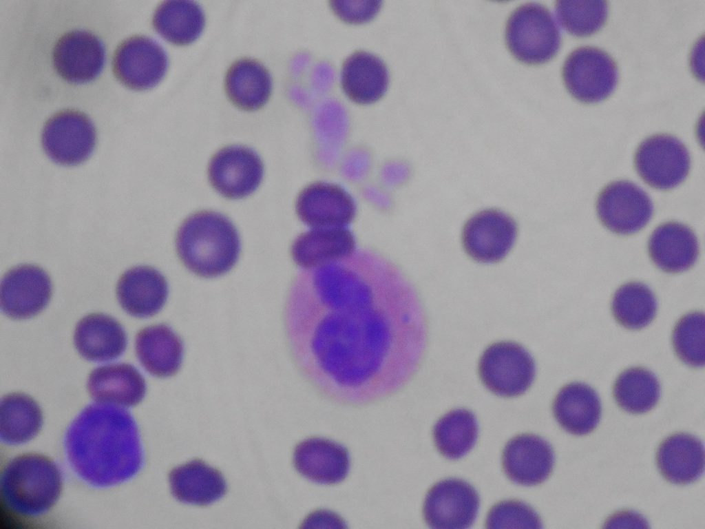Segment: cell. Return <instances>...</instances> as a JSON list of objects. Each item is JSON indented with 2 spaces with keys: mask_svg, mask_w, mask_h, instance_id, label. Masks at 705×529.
<instances>
[{
  "mask_svg": "<svg viewBox=\"0 0 705 529\" xmlns=\"http://www.w3.org/2000/svg\"><path fill=\"white\" fill-rule=\"evenodd\" d=\"M96 141L95 127L85 113L66 109L49 118L43 127L41 142L44 151L54 161L76 165L92 153Z\"/></svg>",
  "mask_w": 705,
  "mask_h": 529,
  "instance_id": "cell-8",
  "label": "cell"
},
{
  "mask_svg": "<svg viewBox=\"0 0 705 529\" xmlns=\"http://www.w3.org/2000/svg\"><path fill=\"white\" fill-rule=\"evenodd\" d=\"M611 310L620 324L629 329H640L655 317L657 302L648 286L641 282H629L615 291Z\"/></svg>",
  "mask_w": 705,
  "mask_h": 529,
  "instance_id": "cell-35",
  "label": "cell"
},
{
  "mask_svg": "<svg viewBox=\"0 0 705 529\" xmlns=\"http://www.w3.org/2000/svg\"><path fill=\"white\" fill-rule=\"evenodd\" d=\"M176 249L183 264L205 278L229 271L236 263L240 250L238 231L224 216L214 211L196 213L181 225Z\"/></svg>",
  "mask_w": 705,
  "mask_h": 529,
  "instance_id": "cell-4",
  "label": "cell"
},
{
  "mask_svg": "<svg viewBox=\"0 0 705 529\" xmlns=\"http://www.w3.org/2000/svg\"><path fill=\"white\" fill-rule=\"evenodd\" d=\"M535 364L529 353L518 344L504 342L490 346L483 353L478 373L483 384L503 397L524 393L535 377Z\"/></svg>",
  "mask_w": 705,
  "mask_h": 529,
  "instance_id": "cell-7",
  "label": "cell"
},
{
  "mask_svg": "<svg viewBox=\"0 0 705 529\" xmlns=\"http://www.w3.org/2000/svg\"><path fill=\"white\" fill-rule=\"evenodd\" d=\"M263 164L251 149L239 145L226 147L212 158L209 178L212 186L229 198H244L259 186Z\"/></svg>",
  "mask_w": 705,
  "mask_h": 529,
  "instance_id": "cell-14",
  "label": "cell"
},
{
  "mask_svg": "<svg viewBox=\"0 0 705 529\" xmlns=\"http://www.w3.org/2000/svg\"><path fill=\"white\" fill-rule=\"evenodd\" d=\"M389 72L383 61L377 55L359 50L344 61L341 84L346 96L361 104L373 103L386 92Z\"/></svg>",
  "mask_w": 705,
  "mask_h": 529,
  "instance_id": "cell-25",
  "label": "cell"
},
{
  "mask_svg": "<svg viewBox=\"0 0 705 529\" xmlns=\"http://www.w3.org/2000/svg\"><path fill=\"white\" fill-rule=\"evenodd\" d=\"M169 479L171 494L185 504L207 506L222 498L227 491L222 473L199 459L175 468Z\"/></svg>",
  "mask_w": 705,
  "mask_h": 529,
  "instance_id": "cell-28",
  "label": "cell"
},
{
  "mask_svg": "<svg viewBox=\"0 0 705 529\" xmlns=\"http://www.w3.org/2000/svg\"><path fill=\"white\" fill-rule=\"evenodd\" d=\"M63 447L74 473L98 488L130 480L144 464L137 423L118 406L96 402L85 407L69 425Z\"/></svg>",
  "mask_w": 705,
  "mask_h": 529,
  "instance_id": "cell-2",
  "label": "cell"
},
{
  "mask_svg": "<svg viewBox=\"0 0 705 529\" xmlns=\"http://www.w3.org/2000/svg\"><path fill=\"white\" fill-rule=\"evenodd\" d=\"M479 505V496L472 486L461 479H446L428 490L423 517L432 528H468L476 518Z\"/></svg>",
  "mask_w": 705,
  "mask_h": 529,
  "instance_id": "cell-12",
  "label": "cell"
},
{
  "mask_svg": "<svg viewBox=\"0 0 705 529\" xmlns=\"http://www.w3.org/2000/svg\"><path fill=\"white\" fill-rule=\"evenodd\" d=\"M569 92L584 103H596L614 90L618 72L614 60L595 47L576 48L567 57L562 69Z\"/></svg>",
  "mask_w": 705,
  "mask_h": 529,
  "instance_id": "cell-6",
  "label": "cell"
},
{
  "mask_svg": "<svg viewBox=\"0 0 705 529\" xmlns=\"http://www.w3.org/2000/svg\"><path fill=\"white\" fill-rule=\"evenodd\" d=\"M135 351L145 369L156 377H166L176 374L182 364V341L165 324L141 329L136 336Z\"/></svg>",
  "mask_w": 705,
  "mask_h": 529,
  "instance_id": "cell-27",
  "label": "cell"
},
{
  "mask_svg": "<svg viewBox=\"0 0 705 529\" xmlns=\"http://www.w3.org/2000/svg\"><path fill=\"white\" fill-rule=\"evenodd\" d=\"M105 58L102 41L93 33L81 29L62 35L52 52L56 72L65 80L74 83L94 79L101 71Z\"/></svg>",
  "mask_w": 705,
  "mask_h": 529,
  "instance_id": "cell-16",
  "label": "cell"
},
{
  "mask_svg": "<svg viewBox=\"0 0 705 529\" xmlns=\"http://www.w3.org/2000/svg\"><path fill=\"white\" fill-rule=\"evenodd\" d=\"M516 227L505 213L487 209L472 216L465 223L462 241L467 253L485 263L502 260L515 241Z\"/></svg>",
  "mask_w": 705,
  "mask_h": 529,
  "instance_id": "cell-15",
  "label": "cell"
},
{
  "mask_svg": "<svg viewBox=\"0 0 705 529\" xmlns=\"http://www.w3.org/2000/svg\"><path fill=\"white\" fill-rule=\"evenodd\" d=\"M602 413L598 393L580 382L566 385L553 403L554 415L566 431L578 435L591 432L599 423Z\"/></svg>",
  "mask_w": 705,
  "mask_h": 529,
  "instance_id": "cell-29",
  "label": "cell"
},
{
  "mask_svg": "<svg viewBox=\"0 0 705 529\" xmlns=\"http://www.w3.org/2000/svg\"><path fill=\"white\" fill-rule=\"evenodd\" d=\"M478 423L474 415L466 409L453 410L436 423L434 444L445 457L457 459L464 456L476 443Z\"/></svg>",
  "mask_w": 705,
  "mask_h": 529,
  "instance_id": "cell-33",
  "label": "cell"
},
{
  "mask_svg": "<svg viewBox=\"0 0 705 529\" xmlns=\"http://www.w3.org/2000/svg\"><path fill=\"white\" fill-rule=\"evenodd\" d=\"M613 396L620 407L635 413H644L652 409L660 396V386L656 376L642 367L624 371L616 379Z\"/></svg>",
  "mask_w": 705,
  "mask_h": 529,
  "instance_id": "cell-34",
  "label": "cell"
},
{
  "mask_svg": "<svg viewBox=\"0 0 705 529\" xmlns=\"http://www.w3.org/2000/svg\"><path fill=\"white\" fill-rule=\"evenodd\" d=\"M63 478L58 464L49 457L29 453L10 459L0 477L1 504L23 518L47 514L62 492Z\"/></svg>",
  "mask_w": 705,
  "mask_h": 529,
  "instance_id": "cell-3",
  "label": "cell"
},
{
  "mask_svg": "<svg viewBox=\"0 0 705 529\" xmlns=\"http://www.w3.org/2000/svg\"><path fill=\"white\" fill-rule=\"evenodd\" d=\"M168 58L164 49L145 35H134L121 41L112 59L115 76L125 85L146 90L157 85L167 70Z\"/></svg>",
  "mask_w": 705,
  "mask_h": 529,
  "instance_id": "cell-10",
  "label": "cell"
},
{
  "mask_svg": "<svg viewBox=\"0 0 705 529\" xmlns=\"http://www.w3.org/2000/svg\"><path fill=\"white\" fill-rule=\"evenodd\" d=\"M555 8L561 25L577 37L598 31L608 15L606 1H557Z\"/></svg>",
  "mask_w": 705,
  "mask_h": 529,
  "instance_id": "cell-36",
  "label": "cell"
},
{
  "mask_svg": "<svg viewBox=\"0 0 705 529\" xmlns=\"http://www.w3.org/2000/svg\"><path fill=\"white\" fill-rule=\"evenodd\" d=\"M300 220L313 228L344 227L356 214L352 196L340 186L316 182L306 187L296 201Z\"/></svg>",
  "mask_w": 705,
  "mask_h": 529,
  "instance_id": "cell-17",
  "label": "cell"
},
{
  "mask_svg": "<svg viewBox=\"0 0 705 529\" xmlns=\"http://www.w3.org/2000/svg\"><path fill=\"white\" fill-rule=\"evenodd\" d=\"M87 388L97 402L123 408L138 404L147 389L141 373L135 366L126 363L94 369L89 375Z\"/></svg>",
  "mask_w": 705,
  "mask_h": 529,
  "instance_id": "cell-21",
  "label": "cell"
},
{
  "mask_svg": "<svg viewBox=\"0 0 705 529\" xmlns=\"http://www.w3.org/2000/svg\"><path fill=\"white\" fill-rule=\"evenodd\" d=\"M297 471L307 479L321 484L343 481L350 470V455L341 444L311 437L298 444L293 453Z\"/></svg>",
  "mask_w": 705,
  "mask_h": 529,
  "instance_id": "cell-19",
  "label": "cell"
},
{
  "mask_svg": "<svg viewBox=\"0 0 705 529\" xmlns=\"http://www.w3.org/2000/svg\"><path fill=\"white\" fill-rule=\"evenodd\" d=\"M635 167L649 185L672 189L686 178L691 165L689 153L676 137L657 134L643 141L635 154Z\"/></svg>",
  "mask_w": 705,
  "mask_h": 529,
  "instance_id": "cell-9",
  "label": "cell"
},
{
  "mask_svg": "<svg viewBox=\"0 0 705 529\" xmlns=\"http://www.w3.org/2000/svg\"><path fill=\"white\" fill-rule=\"evenodd\" d=\"M355 247L353 234L344 227L313 228L295 239L291 254L299 267L308 269L346 258Z\"/></svg>",
  "mask_w": 705,
  "mask_h": 529,
  "instance_id": "cell-23",
  "label": "cell"
},
{
  "mask_svg": "<svg viewBox=\"0 0 705 529\" xmlns=\"http://www.w3.org/2000/svg\"><path fill=\"white\" fill-rule=\"evenodd\" d=\"M116 295L121 307L137 318H148L164 306L168 286L164 276L156 269L138 266L127 270L118 280Z\"/></svg>",
  "mask_w": 705,
  "mask_h": 529,
  "instance_id": "cell-20",
  "label": "cell"
},
{
  "mask_svg": "<svg viewBox=\"0 0 705 529\" xmlns=\"http://www.w3.org/2000/svg\"><path fill=\"white\" fill-rule=\"evenodd\" d=\"M52 282L45 271L34 264H21L9 270L0 287L1 309L14 319L40 313L52 295Z\"/></svg>",
  "mask_w": 705,
  "mask_h": 529,
  "instance_id": "cell-13",
  "label": "cell"
},
{
  "mask_svg": "<svg viewBox=\"0 0 705 529\" xmlns=\"http://www.w3.org/2000/svg\"><path fill=\"white\" fill-rule=\"evenodd\" d=\"M43 425V414L38 403L23 393L3 396L0 402V439L16 446L32 439Z\"/></svg>",
  "mask_w": 705,
  "mask_h": 529,
  "instance_id": "cell-31",
  "label": "cell"
},
{
  "mask_svg": "<svg viewBox=\"0 0 705 529\" xmlns=\"http://www.w3.org/2000/svg\"><path fill=\"white\" fill-rule=\"evenodd\" d=\"M488 528H541L542 523L536 511L527 504L516 500L503 501L494 505L486 519Z\"/></svg>",
  "mask_w": 705,
  "mask_h": 529,
  "instance_id": "cell-38",
  "label": "cell"
},
{
  "mask_svg": "<svg viewBox=\"0 0 705 529\" xmlns=\"http://www.w3.org/2000/svg\"><path fill=\"white\" fill-rule=\"evenodd\" d=\"M596 211L599 220L608 229L628 235L646 225L653 215V206L646 193L635 184L618 180L600 191Z\"/></svg>",
  "mask_w": 705,
  "mask_h": 529,
  "instance_id": "cell-11",
  "label": "cell"
},
{
  "mask_svg": "<svg viewBox=\"0 0 705 529\" xmlns=\"http://www.w3.org/2000/svg\"><path fill=\"white\" fill-rule=\"evenodd\" d=\"M155 30L176 45L193 42L202 33L205 18L199 4L192 1H166L156 9L153 17Z\"/></svg>",
  "mask_w": 705,
  "mask_h": 529,
  "instance_id": "cell-32",
  "label": "cell"
},
{
  "mask_svg": "<svg viewBox=\"0 0 705 529\" xmlns=\"http://www.w3.org/2000/svg\"><path fill=\"white\" fill-rule=\"evenodd\" d=\"M330 7L343 20L359 23L370 20L381 7L380 1H330Z\"/></svg>",
  "mask_w": 705,
  "mask_h": 529,
  "instance_id": "cell-39",
  "label": "cell"
},
{
  "mask_svg": "<svg viewBox=\"0 0 705 529\" xmlns=\"http://www.w3.org/2000/svg\"><path fill=\"white\" fill-rule=\"evenodd\" d=\"M272 80L269 71L259 62L242 59L229 69L225 90L230 101L244 110L262 107L270 97Z\"/></svg>",
  "mask_w": 705,
  "mask_h": 529,
  "instance_id": "cell-30",
  "label": "cell"
},
{
  "mask_svg": "<svg viewBox=\"0 0 705 529\" xmlns=\"http://www.w3.org/2000/svg\"><path fill=\"white\" fill-rule=\"evenodd\" d=\"M656 461L660 473L669 482L691 484L704 473V444L688 433L672 435L659 446Z\"/></svg>",
  "mask_w": 705,
  "mask_h": 529,
  "instance_id": "cell-26",
  "label": "cell"
},
{
  "mask_svg": "<svg viewBox=\"0 0 705 529\" xmlns=\"http://www.w3.org/2000/svg\"><path fill=\"white\" fill-rule=\"evenodd\" d=\"M123 326L113 317L94 313L76 324L74 342L79 354L92 362H107L120 357L127 346Z\"/></svg>",
  "mask_w": 705,
  "mask_h": 529,
  "instance_id": "cell-22",
  "label": "cell"
},
{
  "mask_svg": "<svg viewBox=\"0 0 705 529\" xmlns=\"http://www.w3.org/2000/svg\"><path fill=\"white\" fill-rule=\"evenodd\" d=\"M503 468L513 482L535 486L543 482L552 471L554 453L542 437L523 434L511 439L502 455Z\"/></svg>",
  "mask_w": 705,
  "mask_h": 529,
  "instance_id": "cell-18",
  "label": "cell"
},
{
  "mask_svg": "<svg viewBox=\"0 0 705 529\" xmlns=\"http://www.w3.org/2000/svg\"><path fill=\"white\" fill-rule=\"evenodd\" d=\"M505 39L510 52L527 63L551 59L560 45V33L549 10L536 3L517 8L506 25Z\"/></svg>",
  "mask_w": 705,
  "mask_h": 529,
  "instance_id": "cell-5",
  "label": "cell"
},
{
  "mask_svg": "<svg viewBox=\"0 0 705 529\" xmlns=\"http://www.w3.org/2000/svg\"><path fill=\"white\" fill-rule=\"evenodd\" d=\"M299 371L322 395L348 405L399 391L421 360L425 322L419 296L383 256H350L299 272L286 308Z\"/></svg>",
  "mask_w": 705,
  "mask_h": 529,
  "instance_id": "cell-1",
  "label": "cell"
},
{
  "mask_svg": "<svg viewBox=\"0 0 705 529\" xmlns=\"http://www.w3.org/2000/svg\"><path fill=\"white\" fill-rule=\"evenodd\" d=\"M648 251L653 263L667 273H679L691 268L699 252L693 231L676 222L664 223L651 234Z\"/></svg>",
  "mask_w": 705,
  "mask_h": 529,
  "instance_id": "cell-24",
  "label": "cell"
},
{
  "mask_svg": "<svg viewBox=\"0 0 705 529\" xmlns=\"http://www.w3.org/2000/svg\"><path fill=\"white\" fill-rule=\"evenodd\" d=\"M705 318L703 313L691 312L682 317L675 325L672 337L677 357L692 367L704 365Z\"/></svg>",
  "mask_w": 705,
  "mask_h": 529,
  "instance_id": "cell-37",
  "label": "cell"
}]
</instances>
